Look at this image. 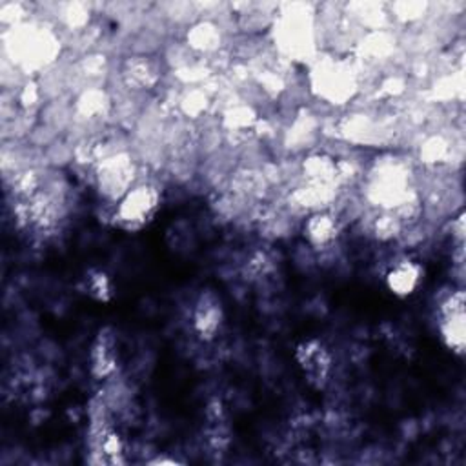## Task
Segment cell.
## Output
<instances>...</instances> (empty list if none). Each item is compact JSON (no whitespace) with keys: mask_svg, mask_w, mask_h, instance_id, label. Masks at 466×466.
<instances>
[{"mask_svg":"<svg viewBox=\"0 0 466 466\" xmlns=\"http://www.w3.org/2000/svg\"><path fill=\"white\" fill-rule=\"evenodd\" d=\"M422 266L408 258L396 261L385 274V284L396 298L406 299L413 295L422 282Z\"/></svg>","mask_w":466,"mask_h":466,"instance_id":"obj_10","label":"cell"},{"mask_svg":"<svg viewBox=\"0 0 466 466\" xmlns=\"http://www.w3.org/2000/svg\"><path fill=\"white\" fill-rule=\"evenodd\" d=\"M124 78L137 90H151L159 82V71L146 57H134L124 66Z\"/></svg>","mask_w":466,"mask_h":466,"instance_id":"obj_16","label":"cell"},{"mask_svg":"<svg viewBox=\"0 0 466 466\" xmlns=\"http://www.w3.org/2000/svg\"><path fill=\"white\" fill-rule=\"evenodd\" d=\"M312 92L335 106H343L350 102L357 90V75L350 64L335 59H319L315 61L310 71Z\"/></svg>","mask_w":466,"mask_h":466,"instance_id":"obj_4","label":"cell"},{"mask_svg":"<svg viewBox=\"0 0 466 466\" xmlns=\"http://www.w3.org/2000/svg\"><path fill=\"white\" fill-rule=\"evenodd\" d=\"M137 166L130 153L117 151L102 157L95 168L99 193L113 204L135 186Z\"/></svg>","mask_w":466,"mask_h":466,"instance_id":"obj_6","label":"cell"},{"mask_svg":"<svg viewBox=\"0 0 466 466\" xmlns=\"http://www.w3.org/2000/svg\"><path fill=\"white\" fill-rule=\"evenodd\" d=\"M437 330L445 347L455 354L462 356L466 347V330H464V291L455 290L448 293L439 303L437 308Z\"/></svg>","mask_w":466,"mask_h":466,"instance_id":"obj_8","label":"cell"},{"mask_svg":"<svg viewBox=\"0 0 466 466\" xmlns=\"http://www.w3.org/2000/svg\"><path fill=\"white\" fill-rule=\"evenodd\" d=\"M253 122H256V113L249 106H232L226 113H225V126L228 130H244V128H251Z\"/></svg>","mask_w":466,"mask_h":466,"instance_id":"obj_19","label":"cell"},{"mask_svg":"<svg viewBox=\"0 0 466 466\" xmlns=\"http://www.w3.org/2000/svg\"><path fill=\"white\" fill-rule=\"evenodd\" d=\"M331 199H333V186L317 184V183H308L307 186L298 188L290 195V202H293L298 208L308 209L310 214L326 209Z\"/></svg>","mask_w":466,"mask_h":466,"instance_id":"obj_14","label":"cell"},{"mask_svg":"<svg viewBox=\"0 0 466 466\" xmlns=\"http://www.w3.org/2000/svg\"><path fill=\"white\" fill-rule=\"evenodd\" d=\"M150 464H179V461H176V459H155V461H150Z\"/></svg>","mask_w":466,"mask_h":466,"instance_id":"obj_23","label":"cell"},{"mask_svg":"<svg viewBox=\"0 0 466 466\" xmlns=\"http://www.w3.org/2000/svg\"><path fill=\"white\" fill-rule=\"evenodd\" d=\"M221 42H223L221 28L216 26L214 22L202 20L188 31V46L200 53H209V52L219 50Z\"/></svg>","mask_w":466,"mask_h":466,"instance_id":"obj_15","label":"cell"},{"mask_svg":"<svg viewBox=\"0 0 466 466\" xmlns=\"http://www.w3.org/2000/svg\"><path fill=\"white\" fill-rule=\"evenodd\" d=\"M160 190L151 183H139L120 200L111 214L115 228L122 232H141L146 228L160 208Z\"/></svg>","mask_w":466,"mask_h":466,"instance_id":"obj_5","label":"cell"},{"mask_svg":"<svg viewBox=\"0 0 466 466\" xmlns=\"http://www.w3.org/2000/svg\"><path fill=\"white\" fill-rule=\"evenodd\" d=\"M6 50L13 62L29 73L52 64L61 52V42L52 29L24 22L12 28Z\"/></svg>","mask_w":466,"mask_h":466,"instance_id":"obj_2","label":"cell"},{"mask_svg":"<svg viewBox=\"0 0 466 466\" xmlns=\"http://www.w3.org/2000/svg\"><path fill=\"white\" fill-rule=\"evenodd\" d=\"M225 324V305L214 290H202L192 308V328L200 341H214Z\"/></svg>","mask_w":466,"mask_h":466,"instance_id":"obj_9","label":"cell"},{"mask_svg":"<svg viewBox=\"0 0 466 466\" xmlns=\"http://www.w3.org/2000/svg\"><path fill=\"white\" fill-rule=\"evenodd\" d=\"M417 193L410 183L408 166L396 157L380 159L368 176L366 197L383 211H397Z\"/></svg>","mask_w":466,"mask_h":466,"instance_id":"obj_3","label":"cell"},{"mask_svg":"<svg viewBox=\"0 0 466 466\" xmlns=\"http://www.w3.org/2000/svg\"><path fill=\"white\" fill-rule=\"evenodd\" d=\"M86 291L95 301L106 303L111 299V295H113V282L106 272L92 270L86 275Z\"/></svg>","mask_w":466,"mask_h":466,"instance_id":"obj_17","label":"cell"},{"mask_svg":"<svg viewBox=\"0 0 466 466\" xmlns=\"http://www.w3.org/2000/svg\"><path fill=\"white\" fill-rule=\"evenodd\" d=\"M303 172L308 183L335 186V183L341 179V166L335 162L333 157L323 153L310 155L303 164Z\"/></svg>","mask_w":466,"mask_h":466,"instance_id":"obj_13","label":"cell"},{"mask_svg":"<svg viewBox=\"0 0 466 466\" xmlns=\"http://www.w3.org/2000/svg\"><path fill=\"white\" fill-rule=\"evenodd\" d=\"M274 42L279 52L298 62L315 57V13L310 4H284L274 20Z\"/></svg>","mask_w":466,"mask_h":466,"instance_id":"obj_1","label":"cell"},{"mask_svg":"<svg viewBox=\"0 0 466 466\" xmlns=\"http://www.w3.org/2000/svg\"><path fill=\"white\" fill-rule=\"evenodd\" d=\"M108 99L104 95V92L101 90H90V92H84L80 95V99L77 101V110L82 117L92 119L95 115H104L106 113V106H108Z\"/></svg>","mask_w":466,"mask_h":466,"instance_id":"obj_18","label":"cell"},{"mask_svg":"<svg viewBox=\"0 0 466 466\" xmlns=\"http://www.w3.org/2000/svg\"><path fill=\"white\" fill-rule=\"evenodd\" d=\"M427 8L429 6L425 3H397L392 6V12L401 20H415V19L422 17V13L427 12Z\"/></svg>","mask_w":466,"mask_h":466,"instance_id":"obj_22","label":"cell"},{"mask_svg":"<svg viewBox=\"0 0 466 466\" xmlns=\"http://www.w3.org/2000/svg\"><path fill=\"white\" fill-rule=\"evenodd\" d=\"M403 223L399 221V217L392 211H383V216L377 217L373 221V232L379 239L383 241H390L394 237H397L403 232Z\"/></svg>","mask_w":466,"mask_h":466,"instance_id":"obj_20","label":"cell"},{"mask_svg":"<svg viewBox=\"0 0 466 466\" xmlns=\"http://www.w3.org/2000/svg\"><path fill=\"white\" fill-rule=\"evenodd\" d=\"M293 359L310 387L323 390L330 383L333 372V356L321 339H303L293 350Z\"/></svg>","mask_w":466,"mask_h":466,"instance_id":"obj_7","label":"cell"},{"mask_svg":"<svg viewBox=\"0 0 466 466\" xmlns=\"http://www.w3.org/2000/svg\"><path fill=\"white\" fill-rule=\"evenodd\" d=\"M448 153V143H445L441 137H432L425 143L421 150V157H425V162L437 164L441 162Z\"/></svg>","mask_w":466,"mask_h":466,"instance_id":"obj_21","label":"cell"},{"mask_svg":"<svg viewBox=\"0 0 466 466\" xmlns=\"http://www.w3.org/2000/svg\"><path fill=\"white\" fill-rule=\"evenodd\" d=\"M339 219L328 209L314 211L303 225V235L314 249L331 248L339 237Z\"/></svg>","mask_w":466,"mask_h":466,"instance_id":"obj_11","label":"cell"},{"mask_svg":"<svg viewBox=\"0 0 466 466\" xmlns=\"http://www.w3.org/2000/svg\"><path fill=\"white\" fill-rule=\"evenodd\" d=\"M117 368V348L115 339L106 330L99 333L92 348V373L97 379H108Z\"/></svg>","mask_w":466,"mask_h":466,"instance_id":"obj_12","label":"cell"}]
</instances>
